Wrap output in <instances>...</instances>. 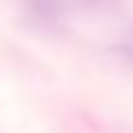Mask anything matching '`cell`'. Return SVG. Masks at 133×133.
<instances>
[{
    "label": "cell",
    "instance_id": "obj_1",
    "mask_svg": "<svg viewBox=\"0 0 133 133\" xmlns=\"http://www.w3.org/2000/svg\"><path fill=\"white\" fill-rule=\"evenodd\" d=\"M131 51H133V42H131Z\"/></svg>",
    "mask_w": 133,
    "mask_h": 133
}]
</instances>
